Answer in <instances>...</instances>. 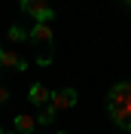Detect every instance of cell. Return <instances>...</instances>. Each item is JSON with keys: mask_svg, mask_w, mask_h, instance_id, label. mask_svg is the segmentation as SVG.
Listing matches in <instances>:
<instances>
[{"mask_svg": "<svg viewBox=\"0 0 131 134\" xmlns=\"http://www.w3.org/2000/svg\"><path fill=\"white\" fill-rule=\"evenodd\" d=\"M58 134H67V131H58Z\"/></svg>", "mask_w": 131, "mask_h": 134, "instance_id": "obj_15", "label": "cell"}, {"mask_svg": "<svg viewBox=\"0 0 131 134\" xmlns=\"http://www.w3.org/2000/svg\"><path fill=\"white\" fill-rule=\"evenodd\" d=\"M55 113H58V110H55V107L49 104V107H43V110H40L37 122H40V125H52V122H55Z\"/></svg>", "mask_w": 131, "mask_h": 134, "instance_id": "obj_9", "label": "cell"}, {"mask_svg": "<svg viewBox=\"0 0 131 134\" xmlns=\"http://www.w3.org/2000/svg\"><path fill=\"white\" fill-rule=\"evenodd\" d=\"M76 100H79L76 88H52V107L55 110H70L76 107Z\"/></svg>", "mask_w": 131, "mask_h": 134, "instance_id": "obj_5", "label": "cell"}, {"mask_svg": "<svg viewBox=\"0 0 131 134\" xmlns=\"http://www.w3.org/2000/svg\"><path fill=\"white\" fill-rule=\"evenodd\" d=\"M122 3H125V6H128V9H131V0H122Z\"/></svg>", "mask_w": 131, "mask_h": 134, "instance_id": "obj_11", "label": "cell"}, {"mask_svg": "<svg viewBox=\"0 0 131 134\" xmlns=\"http://www.w3.org/2000/svg\"><path fill=\"white\" fill-rule=\"evenodd\" d=\"M107 116L116 128L131 131V79L116 82L107 92Z\"/></svg>", "mask_w": 131, "mask_h": 134, "instance_id": "obj_1", "label": "cell"}, {"mask_svg": "<svg viewBox=\"0 0 131 134\" xmlns=\"http://www.w3.org/2000/svg\"><path fill=\"white\" fill-rule=\"evenodd\" d=\"M6 100H9V88L0 82V104H6Z\"/></svg>", "mask_w": 131, "mask_h": 134, "instance_id": "obj_10", "label": "cell"}, {"mask_svg": "<svg viewBox=\"0 0 131 134\" xmlns=\"http://www.w3.org/2000/svg\"><path fill=\"white\" fill-rule=\"evenodd\" d=\"M28 100H31L34 107H49L52 104V88L46 82H34L31 88H28Z\"/></svg>", "mask_w": 131, "mask_h": 134, "instance_id": "obj_6", "label": "cell"}, {"mask_svg": "<svg viewBox=\"0 0 131 134\" xmlns=\"http://www.w3.org/2000/svg\"><path fill=\"white\" fill-rule=\"evenodd\" d=\"M37 52V64L40 67H49L52 58H55V34H52V25L46 21H34L31 27V40H28Z\"/></svg>", "mask_w": 131, "mask_h": 134, "instance_id": "obj_2", "label": "cell"}, {"mask_svg": "<svg viewBox=\"0 0 131 134\" xmlns=\"http://www.w3.org/2000/svg\"><path fill=\"white\" fill-rule=\"evenodd\" d=\"M0 134H6V131H3V128H0Z\"/></svg>", "mask_w": 131, "mask_h": 134, "instance_id": "obj_14", "label": "cell"}, {"mask_svg": "<svg viewBox=\"0 0 131 134\" xmlns=\"http://www.w3.org/2000/svg\"><path fill=\"white\" fill-rule=\"evenodd\" d=\"M18 6L25 15H31L34 21H46L52 25V18H55V9H52L49 0H18Z\"/></svg>", "mask_w": 131, "mask_h": 134, "instance_id": "obj_3", "label": "cell"}, {"mask_svg": "<svg viewBox=\"0 0 131 134\" xmlns=\"http://www.w3.org/2000/svg\"><path fill=\"white\" fill-rule=\"evenodd\" d=\"M37 125H40V122H37V116H31V113H15V119H12V131H18V134H34Z\"/></svg>", "mask_w": 131, "mask_h": 134, "instance_id": "obj_7", "label": "cell"}, {"mask_svg": "<svg viewBox=\"0 0 131 134\" xmlns=\"http://www.w3.org/2000/svg\"><path fill=\"white\" fill-rule=\"evenodd\" d=\"M6 134H18V131H6Z\"/></svg>", "mask_w": 131, "mask_h": 134, "instance_id": "obj_12", "label": "cell"}, {"mask_svg": "<svg viewBox=\"0 0 131 134\" xmlns=\"http://www.w3.org/2000/svg\"><path fill=\"white\" fill-rule=\"evenodd\" d=\"M6 40H9V43H28V40H31V31H25L21 25H9Z\"/></svg>", "mask_w": 131, "mask_h": 134, "instance_id": "obj_8", "label": "cell"}, {"mask_svg": "<svg viewBox=\"0 0 131 134\" xmlns=\"http://www.w3.org/2000/svg\"><path fill=\"white\" fill-rule=\"evenodd\" d=\"M0 67L3 70H18V73H25L28 70V61L12 49H3V43H0Z\"/></svg>", "mask_w": 131, "mask_h": 134, "instance_id": "obj_4", "label": "cell"}, {"mask_svg": "<svg viewBox=\"0 0 131 134\" xmlns=\"http://www.w3.org/2000/svg\"><path fill=\"white\" fill-rule=\"evenodd\" d=\"M0 76H3V67H0Z\"/></svg>", "mask_w": 131, "mask_h": 134, "instance_id": "obj_13", "label": "cell"}]
</instances>
